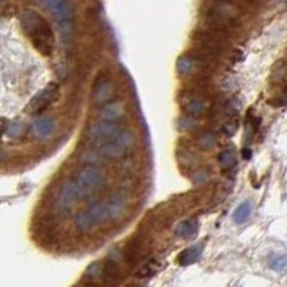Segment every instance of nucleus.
<instances>
[{
	"label": "nucleus",
	"instance_id": "nucleus-1",
	"mask_svg": "<svg viewBox=\"0 0 287 287\" xmlns=\"http://www.w3.org/2000/svg\"><path fill=\"white\" fill-rule=\"evenodd\" d=\"M73 188L78 194V198H89L107 188L108 178L105 172L96 165H85L83 168L78 170L76 174L70 178Z\"/></svg>",
	"mask_w": 287,
	"mask_h": 287
},
{
	"label": "nucleus",
	"instance_id": "nucleus-2",
	"mask_svg": "<svg viewBox=\"0 0 287 287\" xmlns=\"http://www.w3.org/2000/svg\"><path fill=\"white\" fill-rule=\"evenodd\" d=\"M137 144V137L131 129H123L119 135L112 138L110 141H102V142H95L94 148L98 150L105 160H118L125 157L129 151L134 150Z\"/></svg>",
	"mask_w": 287,
	"mask_h": 287
},
{
	"label": "nucleus",
	"instance_id": "nucleus-3",
	"mask_svg": "<svg viewBox=\"0 0 287 287\" xmlns=\"http://www.w3.org/2000/svg\"><path fill=\"white\" fill-rule=\"evenodd\" d=\"M110 220V214L107 210V204L104 203H94L91 204L86 210L79 211L75 216V226L79 231L89 232L95 229L96 226H99L101 223Z\"/></svg>",
	"mask_w": 287,
	"mask_h": 287
},
{
	"label": "nucleus",
	"instance_id": "nucleus-4",
	"mask_svg": "<svg viewBox=\"0 0 287 287\" xmlns=\"http://www.w3.org/2000/svg\"><path fill=\"white\" fill-rule=\"evenodd\" d=\"M123 125L119 122H111V121H99V122L92 123L86 132L85 137L86 139L95 142H102V141H110L116 135H119L122 132Z\"/></svg>",
	"mask_w": 287,
	"mask_h": 287
},
{
	"label": "nucleus",
	"instance_id": "nucleus-5",
	"mask_svg": "<svg viewBox=\"0 0 287 287\" xmlns=\"http://www.w3.org/2000/svg\"><path fill=\"white\" fill-rule=\"evenodd\" d=\"M57 131V119L54 115L42 116L32 126V138L38 142H46L55 137Z\"/></svg>",
	"mask_w": 287,
	"mask_h": 287
},
{
	"label": "nucleus",
	"instance_id": "nucleus-6",
	"mask_svg": "<svg viewBox=\"0 0 287 287\" xmlns=\"http://www.w3.org/2000/svg\"><path fill=\"white\" fill-rule=\"evenodd\" d=\"M115 95V85L112 83L110 78H98L94 83V91H92V102L98 107H104Z\"/></svg>",
	"mask_w": 287,
	"mask_h": 287
},
{
	"label": "nucleus",
	"instance_id": "nucleus-7",
	"mask_svg": "<svg viewBox=\"0 0 287 287\" xmlns=\"http://www.w3.org/2000/svg\"><path fill=\"white\" fill-rule=\"evenodd\" d=\"M105 204L110 214V220L118 219L128 205V194L123 190H116L108 198V201H105Z\"/></svg>",
	"mask_w": 287,
	"mask_h": 287
},
{
	"label": "nucleus",
	"instance_id": "nucleus-8",
	"mask_svg": "<svg viewBox=\"0 0 287 287\" xmlns=\"http://www.w3.org/2000/svg\"><path fill=\"white\" fill-rule=\"evenodd\" d=\"M125 112H126V110H125L123 102H108L99 111V119L115 122V121H119L122 118Z\"/></svg>",
	"mask_w": 287,
	"mask_h": 287
},
{
	"label": "nucleus",
	"instance_id": "nucleus-9",
	"mask_svg": "<svg viewBox=\"0 0 287 287\" xmlns=\"http://www.w3.org/2000/svg\"><path fill=\"white\" fill-rule=\"evenodd\" d=\"M174 231H175V234H177L178 237H181V238H190L192 235H195L197 231H198V220H182L181 223H178Z\"/></svg>",
	"mask_w": 287,
	"mask_h": 287
},
{
	"label": "nucleus",
	"instance_id": "nucleus-10",
	"mask_svg": "<svg viewBox=\"0 0 287 287\" xmlns=\"http://www.w3.org/2000/svg\"><path fill=\"white\" fill-rule=\"evenodd\" d=\"M203 253V244H195V246L190 247V248H185L179 253L178 256V263L181 266H190L192 263H195L197 260L200 259Z\"/></svg>",
	"mask_w": 287,
	"mask_h": 287
},
{
	"label": "nucleus",
	"instance_id": "nucleus-11",
	"mask_svg": "<svg viewBox=\"0 0 287 287\" xmlns=\"http://www.w3.org/2000/svg\"><path fill=\"white\" fill-rule=\"evenodd\" d=\"M217 141H219V137L214 131H203L198 137H197V145L198 148L201 150H211L213 147L217 145Z\"/></svg>",
	"mask_w": 287,
	"mask_h": 287
},
{
	"label": "nucleus",
	"instance_id": "nucleus-12",
	"mask_svg": "<svg viewBox=\"0 0 287 287\" xmlns=\"http://www.w3.org/2000/svg\"><path fill=\"white\" fill-rule=\"evenodd\" d=\"M219 164L221 170L224 171H230L232 170L235 164H237V154L234 150H224L221 151L219 155Z\"/></svg>",
	"mask_w": 287,
	"mask_h": 287
},
{
	"label": "nucleus",
	"instance_id": "nucleus-13",
	"mask_svg": "<svg viewBox=\"0 0 287 287\" xmlns=\"http://www.w3.org/2000/svg\"><path fill=\"white\" fill-rule=\"evenodd\" d=\"M81 161L86 165H96V167H99L101 164H104L107 160H105V157L99 151L94 148V150L83 151V154L81 155Z\"/></svg>",
	"mask_w": 287,
	"mask_h": 287
},
{
	"label": "nucleus",
	"instance_id": "nucleus-14",
	"mask_svg": "<svg viewBox=\"0 0 287 287\" xmlns=\"http://www.w3.org/2000/svg\"><path fill=\"white\" fill-rule=\"evenodd\" d=\"M250 214H251V204L246 201V203L240 204L235 208V211L232 214V219H234V221L237 224H243V223H246L247 220H248Z\"/></svg>",
	"mask_w": 287,
	"mask_h": 287
},
{
	"label": "nucleus",
	"instance_id": "nucleus-15",
	"mask_svg": "<svg viewBox=\"0 0 287 287\" xmlns=\"http://www.w3.org/2000/svg\"><path fill=\"white\" fill-rule=\"evenodd\" d=\"M160 270V263L157 260H150L148 263H145L139 270H138L137 276L138 277H142V279H147V277H151L154 274L157 273Z\"/></svg>",
	"mask_w": 287,
	"mask_h": 287
},
{
	"label": "nucleus",
	"instance_id": "nucleus-16",
	"mask_svg": "<svg viewBox=\"0 0 287 287\" xmlns=\"http://www.w3.org/2000/svg\"><path fill=\"white\" fill-rule=\"evenodd\" d=\"M257 126H259V118L248 114L246 118V145H248L250 141L253 139V135L257 131Z\"/></svg>",
	"mask_w": 287,
	"mask_h": 287
},
{
	"label": "nucleus",
	"instance_id": "nucleus-17",
	"mask_svg": "<svg viewBox=\"0 0 287 287\" xmlns=\"http://www.w3.org/2000/svg\"><path fill=\"white\" fill-rule=\"evenodd\" d=\"M269 266H270V269H273L274 272H279V273L285 272V270H287V256H282V254L273 256L269 261Z\"/></svg>",
	"mask_w": 287,
	"mask_h": 287
},
{
	"label": "nucleus",
	"instance_id": "nucleus-18",
	"mask_svg": "<svg viewBox=\"0 0 287 287\" xmlns=\"http://www.w3.org/2000/svg\"><path fill=\"white\" fill-rule=\"evenodd\" d=\"M237 129H238V118H237V115H234V116L231 115V118L221 126V132L226 137H232L237 132Z\"/></svg>",
	"mask_w": 287,
	"mask_h": 287
},
{
	"label": "nucleus",
	"instance_id": "nucleus-19",
	"mask_svg": "<svg viewBox=\"0 0 287 287\" xmlns=\"http://www.w3.org/2000/svg\"><path fill=\"white\" fill-rule=\"evenodd\" d=\"M197 118L191 116V115H185V116H181L178 119V126L182 129V131H192L195 126H197Z\"/></svg>",
	"mask_w": 287,
	"mask_h": 287
},
{
	"label": "nucleus",
	"instance_id": "nucleus-20",
	"mask_svg": "<svg viewBox=\"0 0 287 287\" xmlns=\"http://www.w3.org/2000/svg\"><path fill=\"white\" fill-rule=\"evenodd\" d=\"M102 274H104V264L102 263H92L86 270V277L91 280L101 277Z\"/></svg>",
	"mask_w": 287,
	"mask_h": 287
},
{
	"label": "nucleus",
	"instance_id": "nucleus-21",
	"mask_svg": "<svg viewBox=\"0 0 287 287\" xmlns=\"http://www.w3.org/2000/svg\"><path fill=\"white\" fill-rule=\"evenodd\" d=\"M197 181L201 184V182H205L207 179H208V174H207V171H198V174H197Z\"/></svg>",
	"mask_w": 287,
	"mask_h": 287
},
{
	"label": "nucleus",
	"instance_id": "nucleus-22",
	"mask_svg": "<svg viewBox=\"0 0 287 287\" xmlns=\"http://www.w3.org/2000/svg\"><path fill=\"white\" fill-rule=\"evenodd\" d=\"M241 155H243V158H246V160H250V157H251V150L246 147V148H243L241 151Z\"/></svg>",
	"mask_w": 287,
	"mask_h": 287
}]
</instances>
